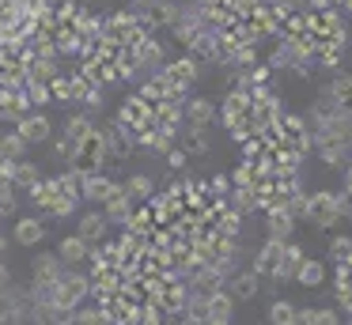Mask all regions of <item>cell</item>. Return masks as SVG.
I'll use <instances>...</instances> for the list:
<instances>
[{"label":"cell","instance_id":"cell-1","mask_svg":"<svg viewBox=\"0 0 352 325\" xmlns=\"http://www.w3.org/2000/svg\"><path fill=\"white\" fill-rule=\"evenodd\" d=\"M42 0H0V42H16L38 23Z\"/></svg>","mask_w":352,"mask_h":325},{"label":"cell","instance_id":"cell-2","mask_svg":"<svg viewBox=\"0 0 352 325\" xmlns=\"http://www.w3.org/2000/svg\"><path fill=\"white\" fill-rule=\"evenodd\" d=\"M19 136H23L27 144H31V140H46V136H50V125H46L42 117H23V121H19Z\"/></svg>","mask_w":352,"mask_h":325},{"label":"cell","instance_id":"cell-3","mask_svg":"<svg viewBox=\"0 0 352 325\" xmlns=\"http://www.w3.org/2000/svg\"><path fill=\"white\" fill-rule=\"evenodd\" d=\"M38 238H42V223H38V219H19V223H16V242H19V246H34Z\"/></svg>","mask_w":352,"mask_h":325},{"label":"cell","instance_id":"cell-4","mask_svg":"<svg viewBox=\"0 0 352 325\" xmlns=\"http://www.w3.org/2000/svg\"><path fill=\"white\" fill-rule=\"evenodd\" d=\"M34 276H38V284H57L61 280V269H57V257H38V269H34Z\"/></svg>","mask_w":352,"mask_h":325},{"label":"cell","instance_id":"cell-5","mask_svg":"<svg viewBox=\"0 0 352 325\" xmlns=\"http://www.w3.org/2000/svg\"><path fill=\"white\" fill-rule=\"evenodd\" d=\"M61 254L69 257V261H80V257H84V242H80V238H69V242H65Z\"/></svg>","mask_w":352,"mask_h":325},{"label":"cell","instance_id":"cell-6","mask_svg":"<svg viewBox=\"0 0 352 325\" xmlns=\"http://www.w3.org/2000/svg\"><path fill=\"white\" fill-rule=\"evenodd\" d=\"M80 234H84V238H95V234H99V219H84Z\"/></svg>","mask_w":352,"mask_h":325},{"label":"cell","instance_id":"cell-7","mask_svg":"<svg viewBox=\"0 0 352 325\" xmlns=\"http://www.w3.org/2000/svg\"><path fill=\"white\" fill-rule=\"evenodd\" d=\"M23 317L16 314V310H0V325H19Z\"/></svg>","mask_w":352,"mask_h":325},{"label":"cell","instance_id":"cell-8","mask_svg":"<svg viewBox=\"0 0 352 325\" xmlns=\"http://www.w3.org/2000/svg\"><path fill=\"white\" fill-rule=\"evenodd\" d=\"M12 284V276H8V265H4V257H0V291Z\"/></svg>","mask_w":352,"mask_h":325}]
</instances>
